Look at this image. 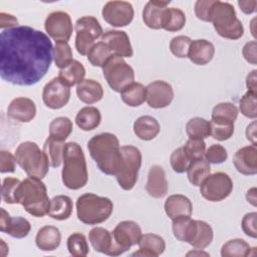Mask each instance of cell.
I'll use <instances>...</instances> for the list:
<instances>
[{
    "label": "cell",
    "instance_id": "obj_16",
    "mask_svg": "<svg viewBox=\"0 0 257 257\" xmlns=\"http://www.w3.org/2000/svg\"><path fill=\"white\" fill-rule=\"evenodd\" d=\"M88 239L92 248L99 253L109 256H118L124 253V250L115 244L112 233L102 227L92 228L89 231Z\"/></svg>",
    "mask_w": 257,
    "mask_h": 257
},
{
    "label": "cell",
    "instance_id": "obj_52",
    "mask_svg": "<svg viewBox=\"0 0 257 257\" xmlns=\"http://www.w3.org/2000/svg\"><path fill=\"white\" fill-rule=\"evenodd\" d=\"M204 158L209 164L218 165L226 162V160L228 159V153L223 146L215 144L210 146L206 150Z\"/></svg>",
    "mask_w": 257,
    "mask_h": 257
},
{
    "label": "cell",
    "instance_id": "obj_42",
    "mask_svg": "<svg viewBox=\"0 0 257 257\" xmlns=\"http://www.w3.org/2000/svg\"><path fill=\"white\" fill-rule=\"evenodd\" d=\"M66 245L69 254L74 257H84L89 252L86 238L82 233H72L67 238Z\"/></svg>",
    "mask_w": 257,
    "mask_h": 257
},
{
    "label": "cell",
    "instance_id": "obj_53",
    "mask_svg": "<svg viewBox=\"0 0 257 257\" xmlns=\"http://www.w3.org/2000/svg\"><path fill=\"white\" fill-rule=\"evenodd\" d=\"M256 218H257V213L256 212H250L244 215L242 222H241V227L243 232L253 238H257V229H256Z\"/></svg>",
    "mask_w": 257,
    "mask_h": 257
},
{
    "label": "cell",
    "instance_id": "obj_21",
    "mask_svg": "<svg viewBox=\"0 0 257 257\" xmlns=\"http://www.w3.org/2000/svg\"><path fill=\"white\" fill-rule=\"evenodd\" d=\"M7 115L20 122H29L36 115V105L28 97H16L8 105Z\"/></svg>",
    "mask_w": 257,
    "mask_h": 257
},
{
    "label": "cell",
    "instance_id": "obj_35",
    "mask_svg": "<svg viewBox=\"0 0 257 257\" xmlns=\"http://www.w3.org/2000/svg\"><path fill=\"white\" fill-rule=\"evenodd\" d=\"M214 237L212 227L205 221L196 220V228L191 242L189 243L196 249H205L208 247Z\"/></svg>",
    "mask_w": 257,
    "mask_h": 257
},
{
    "label": "cell",
    "instance_id": "obj_10",
    "mask_svg": "<svg viewBox=\"0 0 257 257\" xmlns=\"http://www.w3.org/2000/svg\"><path fill=\"white\" fill-rule=\"evenodd\" d=\"M75 48L81 55H87L94 41L102 36L103 30L98 20L93 16H82L76 20Z\"/></svg>",
    "mask_w": 257,
    "mask_h": 257
},
{
    "label": "cell",
    "instance_id": "obj_15",
    "mask_svg": "<svg viewBox=\"0 0 257 257\" xmlns=\"http://www.w3.org/2000/svg\"><path fill=\"white\" fill-rule=\"evenodd\" d=\"M146 100L153 108H164L171 104L174 90L170 83L164 80H155L146 86Z\"/></svg>",
    "mask_w": 257,
    "mask_h": 257
},
{
    "label": "cell",
    "instance_id": "obj_30",
    "mask_svg": "<svg viewBox=\"0 0 257 257\" xmlns=\"http://www.w3.org/2000/svg\"><path fill=\"white\" fill-rule=\"evenodd\" d=\"M73 204L71 199L65 195H57L50 200L48 216L54 220H67L72 214Z\"/></svg>",
    "mask_w": 257,
    "mask_h": 257
},
{
    "label": "cell",
    "instance_id": "obj_7",
    "mask_svg": "<svg viewBox=\"0 0 257 257\" xmlns=\"http://www.w3.org/2000/svg\"><path fill=\"white\" fill-rule=\"evenodd\" d=\"M16 163L28 177L43 179L49 170V163L43 151L34 142H23L15 151Z\"/></svg>",
    "mask_w": 257,
    "mask_h": 257
},
{
    "label": "cell",
    "instance_id": "obj_11",
    "mask_svg": "<svg viewBox=\"0 0 257 257\" xmlns=\"http://www.w3.org/2000/svg\"><path fill=\"white\" fill-rule=\"evenodd\" d=\"M233 182L229 175L223 172L210 174L200 185V193L210 202H220L230 196Z\"/></svg>",
    "mask_w": 257,
    "mask_h": 257
},
{
    "label": "cell",
    "instance_id": "obj_41",
    "mask_svg": "<svg viewBox=\"0 0 257 257\" xmlns=\"http://www.w3.org/2000/svg\"><path fill=\"white\" fill-rule=\"evenodd\" d=\"M186 133L189 139H206L211 135L210 121L203 117H193L186 124Z\"/></svg>",
    "mask_w": 257,
    "mask_h": 257
},
{
    "label": "cell",
    "instance_id": "obj_27",
    "mask_svg": "<svg viewBox=\"0 0 257 257\" xmlns=\"http://www.w3.org/2000/svg\"><path fill=\"white\" fill-rule=\"evenodd\" d=\"M76 94L80 101L86 104H92L102 98L103 88L98 81L87 78L77 84Z\"/></svg>",
    "mask_w": 257,
    "mask_h": 257
},
{
    "label": "cell",
    "instance_id": "obj_44",
    "mask_svg": "<svg viewBox=\"0 0 257 257\" xmlns=\"http://www.w3.org/2000/svg\"><path fill=\"white\" fill-rule=\"evenodd\" d=\"M211 135L213 139L223 142L229 140L234 134V122L222 120V119H211Z\"/></svg>",
    "mask_w": 257,
    "mask_h": 257
},
{
    "label": "cell",
    "instance_id": "obj_28",
    "mask_svg": "<svg viewBox=\"0 0 257 257\" xmlns=\"http://www.w3.org/2000/svg\"><path fill=\"white\" fill-rule=\"evenodd\" d=\"M160 123L152 115H142L134 122L135 135L143 141H152L160 133Z\"/></svg>",
    "mask_w": 257,
    "mask_h": 257
},
{
    "label": "cell",
    "instance_id": "obj_60",
    "mask_svg": "<svg viewBox=\"0 0 257 257\" xmlns=\"http://www.w3.org/2000/svg\"><path fill=\"white\" fill-rule=\"evenodd\" d=\"M246 138L252 145L256 146V121L253 120L246 128Z\"/></svg>",
    "mask_w": 257,
    "mask_h": 257
},
{
    "label": "cell",
    "instance_id": "obj_29",
    "mask_svg": "<svg viewBox=\"0 0 257 257\" xmlns=\"http://www.w3.org/2000/svg\"><path fill=\"white\" fill-rule=\"evenodd\" d=\"M196 228V220L189 216H178L172 219V230L175 238L181 242L190 243Z\"/></svg>",
    "mask_w": 257,
    "mask_h": 257
},
{
    "label": "cell",
    "instance_id": "obj_26",
    "mask_svg": "<svg viewBox=\"0 0 257 257\" xmlns=\"http://www.w3.org/2000/svg\"><path fill=\"white\" fill-rule=\"evenodd\" d=\"M60 242L61 233L57 227L52 225L40 228L35 237V244L42 251H53L59 247Z\"/></svg>",
    "mask_w": 257,
    "mask_h": 257
},
{
    "label": "cell",
    "instance_id": "obj_51",
    "mask_svg": "<svg viewBox=\"0 0 257 257\" xmlns=\"http://www.w3.org/2000/svg\"><path fill=\"white\" fill-rule=\"evenodd\" d=\"M186 155L192 161L204 158L206 144L202 139H189L183 147Z\"/></svg>",
    "mask_w": 257,
    "mask_h": 257
},
{
    "label": "cell",
    "instance_id": "obj_32",
    "mask_svg": "<svg viewBox=\"0 0 257 257\" xmlns=\"http://www.w3.org/2000/svg\"><path fill=\"white\" fill-rule=\"evenodd\" d=\"M85 76V68L81 62L73 59L67 66L60 69L58 77L67 86H73L80 83Z\"/></svg>",
    "mask_w": 257,
    "mask_h": 257
},
{
    "label": "cell",
    "instance_id": "obj_50",
    "mask_svg": "<svg viewBox=\"0 0 257 257\" xmlns=\"http://www.w3.org/2000/svg\"><path fill=\"white\" fill-rule=\"evenodd\" d=\"M192 39L186 35H178L170 41V50L178 58L188 57Z\"/></svg>",
    "mask_w": 257,
    "mask_h": 257
},
{
    "label": "cell",
    "instance_id": "obj_37",
    "mask_svg": "<svg viewBox=\"0 0 257 257\" xmlns=\"http://www.w3.org/2000/svg\"><path fill=\"white\" fill-rule=\"evenodd\" d=\"M186 24V15L179 8H167L164 13L162 29L169 32H176L181 30Z\"/></svg>",
    "mask_w": 257,
    "mask_h": 257
},
{
    "label": "cell",
    "instance_id": "obj_38",
    "mask_svg": "<svg viewBox=\"0 0 257 257\" xmlns=\"http://www.w3.org/2000/svg\"><path fill=\"white\" fill-rule=\"evenodd\" d=\"M138 245L140 248H143L147 250L152 257L160 256L165 252L166 249V242L163 237L157 234L148 233V234H142Z\"/></svg>",
    "mask_w": 257,
    "mask_h": 257
},
{
    "label": "cell",
    "instance_id": "obj_12",
    "mask_svg": "<svg viewBox=\"0 0 257 257\" xmlns=\"http://www.w3.org/2000/svg\"><path fill=\"white\" fill-rule=\"evenodd\" d=\"M102 18L113 27H124L128 25L135 15L133 5L127 1H108L101 10Z\"/></svg>",
    "mask_w": 257,
    "mask_h": 257
},
{
    "label": "cell",
    "instance_id": "obj_25",
    "mask_svg": "<svg viewBox=\"0 0 257 257\" xmlns=\"http://www.w3.org/2000/svg\"><path fill=\"white\" fill-rule=\"evenodd\" d=\"M165 212L170 219H174L178 216L191 217L193 212V205L191 200L181 194H175L169 196L165 201Z\"/></svg>",
    "mask_w": 257,
    "mask_h": 257
},
{
    "label": "cell",
    "instance_id": "obj_8",
    "mask_svg": "<svg viewBox=\"0 0 257 257\" xmlns=\"http://www.w3.org/2000/svg\"><path fill=\"white\" fill-rule=\"evenodd\" d=\"M121 162L116 172L115 179L119 187L125 191L132 190L137 184L142 166V153L134 146L120 147Z\"/></svg>",
    "mask_w": 257,
    "mask_h": 257
},
{
    "label": "cell",
    "instance_id": "obj_63",
    "mask_svg": "<svg viewBox=\"0 0 257 257\" xmlns=\"http://www.w3.org/2000/svg\"><path fill=\"white\" fill-rule=\"evenodd\" d=\"M191 255H193V256H195V255H199V256H200V255L209 256V253L202 251V249H196V250H194V251H190V252L187 253V256H191Z\"/></svg>",
    "mask_w": 257,
    "mask_h": 257
},
{
    "label": "cell",
    "instance_id": "obj_5",
    "mask_svg": "<svg viewBox=\"0 0 257 257\" xmlns=\"http://www.w3.org/2000/svg\"><path fill=\"white\" fill-rule=\"evenodd\" d=\"M208 22L213 24L216 32L223 38L236 40L244 34L243 24L229 2L214 0L208 13Z\"/></svg>",
    "mask_w": 257,
    "mask_h": 257
},
{
    "label": "cell",
    "instance_id": "obj_24",
    "mask_svg": "<svg viewBox=\"0 0 257 257\" xmlns=\"http://www.w3.org/2000/svg\"><path fill=\"white\" fill-rule=\"evenodd\" d=\"M215 47L212 42L206 39H196L191 42L188 57L197 65H206L214 57Z\"/></svg>",
    "mask_w": 257,
    "mask_h": 257
},
{
    "label": "cell",
    "instance_id": "obj_3",
    "mask_svg": "<svg viewBox=\"0 0 257 257\" xmlns=\"http://www.w3.org/2000/svg\"><path fill=\"white\" fill-rule=\"evenodd\" d=\"M16 202L33 217L41 218L48 215L50 200L41 179L28 177L21 181L16 193Z\"/></svg>",
    "mask_w": 257,
    "mask_h": 257
},
{
    "label": "cell",
    "instance_id": "obj_33",
    "mask_svg": "<svg viewBox=\"0 0 257 257\" xmlns=\"http://www.w3.org/2000/svg\"><path fill=\"white\" fill-rule=\"evenodd\" d=\"M146 87L141 82H132L120 91L121 100L128 106H140L146 100Z\"/></svg>",
    "mask_w": 257,
    "mask_h": 257
},
{
    "label": "cell",
    "instance_id": "obj_36",
    "mask_svg": "<svg viewBox=\"0 0 257 257\" xmlns=\"http://www.w3.org/2000/svg\"><path fill=\"white\" fill-rule=\"evenodd\" d=\"M65 143L54 140L48 137L43 145V153L45 154L49 166L52 168H58L63 159V149Z\"/></svg>",
    "mask_w": 257,
    "mask_h": 257
},
{
    "label": "cell",
    "instance_id": "obj_18",
    "mask_svg": "<svg viewBox=\"0 0 257 257\" xmlns=\"http://www.w3.org/2000/svg\"><path fill=\"white\" fill-rule=\"evenodd\" d=\"M101 41L106 44L113 55L132 57L134 54L130 37L122 30H107L102 34Z\"/></svg>",
    "mask_w": 257,
    "mask_h": 257
},
{
    "label": "cell",
    "instance_id": "obj_55",
    "mask_svg": "<svg viewBox=\"0 0 257 257\" xmlns=\"http://www.w3.org/2000/svg\"><path fill=\"white\" fill-rule=\"evenodd\" d=\"M214 0H198L195 3V14L198 19L208 22V13Z\"/></svg>",
    "mask_w": 257,
    "mask_h": 257
},
{
    "label": "cell",
    "instance_id": "obj_43",
    "mask_svg": "<svg viewBox=\"0 0 257 257\" xmlns=\"http://www.w3.org/2000/svg\"><path fill=\"white\" fill-rule=\"evenodd\" d=\"M111 55L113 54L106 46V44H104L102 41H99L94 43V45L90 48L86 56L91 65L102 67Z\"/></svg>",
    "mask_w": 257,
    "mask_h": 257
},
{
    "label": "cell",
    "instance_id": "obj_58",
    "mask_svg": "<svg viewBox=\"0 0 257 257\" xmlns=\"http://www.w3.org/2000/svg\"><path fill=\"white\" fill-rule=\"evenodd\" d=\"M238 5L245 14H252L256 11L257 1L256 0H239Z\"/></svg>",
    "mask_w": 257,
    "mask_h": 257
},
{
    "label": "cell",
    "instance_id": "obj_47",
    "mask_svg": "<svg viewBox=\"0 0 257 257\" xmlns=\"http://www.w3.org/2000/svg\"><path fill=\"white\" fill-rule=\"evenodd\" d=\"M239 109L244 116L255 119L257 117V93L247 90L239 101Z\"/></svg>",
    "mask_w": 257,
    "mask_h": 257
},
{
    "label": "cell",
    "instance_id": "obj_62",
    "mask_svg": "<svg viewBox=\"0 0 257 257\" xmlns=\"http://www.w3.org/2000/svg\"><path fill=\"white\" fill-rule=\"evenodd\" d=\"M0 249H1V256L5 257L9 251V248L3 239H0Z\"/></svg>",
    "mask_w": 257,
    "mask_h": 257
},
{
    "label": "cell",
    "instance_id": "obj_4",
    "mask_svg": "<svg viewBox=\"0 0 257 257\" xmlns=\"http://www.w3.org/2000/svg\"><path fill=\"white\" fill-rule=\"evenodd\" d=\"M63 168L61 179L63 185L69 190L83 188L88 180L87 167L83 151L75 142H68L63 149Z\"/></svg>",
    "mask_w": 257,
    "mask_h": 257
},
{
    "label": "cell",
    "instance_id": "obj_14",
    "mask_svg": "<svg viewBox=\"0 0 257 257\" xmlns=\"http://www.w3.org/2000/svg\"><path fill=\"white\" fill-rule=\"evenodd\" d=\"M70 98V88L60 78L54 77L47 82L42 91L44 104L51 109H60L67 104Z\"/></svg>",
    "mask_w": 257,
    "mask_h": 257
},
{
    "label": "cell",
    "instance_id": "obj_34",
    "mask_svg": "<svg viewBox=\"0 0 257 257\" xmlns=\"http://www.w3.org/2000/svg\"><path fill=\"white\" fill-rule=\"evenodd\" d=\"M211 174L210 164L205 158L194 160L187 169V177L189 182L195 186L200 187L202 182Z\"/></svg>",
    "mask_w": 257,
    "mask_h": 257
},
{
    "label": "cell",
    "instance_id": "obj_61",
    "mask_svg": "<svg viewBox=\"0 0 257 257\" xmlns=\"http://www.w3.org/2000/svg\"><path fill=\"white\" fill-rule=\"evenodd\" d=\"M246 200L248 203H250L252 206H257V197H256V188H251L248 190L246 194Z\"/></svg>",
    "mask_w": 257,
    "mask_h": 257
},
{
    "label": "cell",
    "instance_id": "obj_6",
    "mask_svg": "<svg viewBox=\"0 0 257 257\" xmlns=\"http://www.w3.org/2000/svg\"><path fill=\"white\" fill-rule=\"evenodd\" d=\"M112 211V201L106 197L86 193L76 200L77 218L86 225H97L106 221Z\"/></svg>",
    "mask_w": 257,
    "mask_h": 257
},
{
    "label": "cell",
    "instance_id": "obj_48",
    "mask_svg": "<svg viewBox=\"0 0 257 257\" xmlns=\"http://www.w3.org/2000/svg\"><path fill=\"white\" fill-rule=\"evenodd\" d=\"M21 181L17 178H5L1 186V197L6 204H17L16 193Z\"/></svg>",
    "mask_w": 257,
    "mask_h": 257
},
{
    "label": "cell",
    "instance_id": "obj_31",
    "mask_svg": "<svg viewBox=\"0 0 257 257\" xmlns=\"http://www.w3.org/2000/svg\"><path fill=\"white\" fill-rule=\"evenodd\" d=\"M101 121V114L95 106H84L75 115L76 125L85 132L96 128Z\"/></svg>",
    "mask_w": 257,
    "mask_h": 257
},
{
    "label": "cell",
    "instance_id": "obj_39",
    "mask_svg": "<svg viewBox=\"0 0 257 257\" xmlns=\"http://www.w3.org/2000/svg\"><path fill=\"white\" fill-rule=\"evenodd\" d=\"M73 124L70 118L66 116H58L49 124V137L60 142H65L70 136Z\"/></svg>",
    "mask_w": 257,
    "mask_h": 257
},
{
    "label": "cell",
    "instance_id": "obj_22",
    "mask_svg": "<svg viewBox=\"0 0 257 257\" xmlns=\"http://www.w3.org/2000/svg\"><path fill=\"white\" fill-rule=\"evenodd\" d=\"M147 193L155 198H164L168 193V181L164 169L159 165L151 167L148 174V181L146 185Z\"/></svg>",
    "mask_w": 257,
    "mask_h": 257
},
{
    "label": "cell",
    "instance_id": "obj_1",
    "mask_svg": "<svg viewBox=\"0 0 257 257\" xmlns=\"http://www.w3.org/2000/svg\"><path fill=\"white\" fill-rule=\"evenodd\" d=\"M53 54L50 38L40 30L26 25L2 30L0 76L14 85H34L50 68Z\"/></svg>",
    "mask_w": 257,
    "mask_h": 257
},
{
    "label": "cell",
    "instance_id": "obj_17",
    "mask_svg": "<svg viewBox=\"0 0 257 257\" xmlns=\"http://www.w3.org/2000/svg\"><path fill=\"white\" fill-rule=\"evenodd\" d=\"M111 233L115 244L125 252L132 246L138 244L142 236V229L140 225L134 221H121L115 226Z\"/></svg>",
    "mask_w": 257,
    "mask_h": 257
},
{
    "label": "cell",
    "instance_id": "obj_49",
    "mask_svg": "<svg viewBox=\"0 0 257 257\" xmlns=\"http://www.w3.org/2000/svg\"><path fill=\"white\" fill-rule=\"evenodd\" d=\"M170 164L175 173L183 174L187 172V169L191 164V160L186 155L183 147L176 149L172 153L170 157Z\"/></svg>",
    "mask_w": 257,
    "mask_h": 257
},
{
    "label": "cell",
    "instance_id": "obj_9",
    "mask_svg": "<svg viewBox=\"0 0 257 257\" xmlns=\"http://www.w3.org/2000/svg\"><path fill=\"white\" fill-rule=\"evenodd\" d=\"M103 76L109 87L120 92L135 80V71L126 61L117 55H111L102 66Z\"/></svg>",
    "mask_w": 257,
    "mask_h": 257
},
{
    "label": "cell",
    "instance_id": "obj_54",
    "mask_svg": "<svg viewBox=\"0 0 257 257\" xmlns=\"http://www.w3.org/2000/svg\"><path fill=\"white\" fill-rule=\"evenodd\" d=\"M16 159L9 151L2 150L0 152V172L13 173L15 171Z\"/></svg>",
    "mask_w": 257,
    "mask_h": 257
},
{
    "label": "cell",
    "instance_id": "obj_45",
    "mask_svg": "<svg viewBox=\"0 0 257 257\" xmlns=\"http://www.w3.org/2000/svg\"><path fill=\"white\" fill-rule=\"evenodd\" d=\"M53 59L55 65L62 69L73 60V53L68 42L57 41L54 45Z\"/></svg>",
    "mask_w": 257,
    "mask_h": 257
},
{
    "label": "cell",
    "instance_id": "obj_2",
    "mask_svg": "<svg viewBox=\"0 0 257 257\" xmlns=\"http://www.w3.org/2000/svg\"><path fill=\"white\" fill-rule=\"evenodd\" d=\"M90 157L97 168L105 175L114 176L121 162L118 139L111 133H101L92 137L87 143Z\"/></svg>",
    "mask_w": 257,
    "mask_h": 257
},
{
    "label": "cell",
    "instance_id": "obj_56",
    "mask_svg": "<svg viewBox=\"0 0 257 257\" xmlns=\"http://www.w3.org/2000/svg\"><path fill=\"white\" fill-rule=\"evenodd\" d=\"M256 49H257V43L255 40L247 42L243 46V49H242V54H243V57L245 58V60L253 65H256V63H257Z\"/></svg>",
    "mask_w": 257,
    "mask_h": 257
},
{
    "label": "cell",
    "instance_id": "obj_57",
    "mask_svg": "<svg viewBox=\"0 0 257 257\" xmlns=\"http://www.w3.org/2000/svg\"><path fill=\"white\" fill-rule=\"evenodd\" d=\"M16 26H18V20L15 16L5 12L0 13V28L2 30L13 28Z\"/></svg>",
    "mask_w": 257,
    "mask_h": 257
},
{
    "label": "cell",
    "instance_id": "obj_46",
    "mask_svg": "<svg viewBox=\"0 0 257 257\" xmlns=\"http://www.w3.org/2000/svg\"><path fill=\"white\" fill-rule=\"evenodd\" d=\"M238 116V108L232 102H220L212 109L213 119H222L235 122Z\"/></svg>",
    "mask_w": 257,
    "mask_h": 257
},
{
    "label": "cell",
    "instance_id": "obj_59",
    "mask_svg": "<svg viewBox=\"0 0 257 257\" xmlns=\"http://www.w3.org/2000/svg\"><path fill=\"white\" fill-rule=\"evenodd\" d=\"M257 70L253 69L251 72L248 73L246 77V86L248 91H252L257 93V76H256Z\"/></svg>",
    "mask_w": 257,
    "mask_h": 257
},
{
    "label": "cell",
    "instance_id": "obj_40",
    "mask_svg": "<svg viewBox=\"0 0 257 257\" xmlns=\"http://www.w3.org/2000/svg\"><path fill=\"white\" fill-rule=\"evenodd\" d=\"M252 248L249 244L241 239L235 238L227 241L221 248L222 257H246L250 255Z\"/></svg>",
    "mask_w": 257,
    "mask_h": 257
},
{
    "label": "cell",
    "instance_id": "obj_19",
    "mask_svg": "<svg viewBox=\"0 0 257 257\" xmlns=\"http://www.w3.org/2000/svg\"><path fill=\"white\" fill-rule=\"evenodd\" d=\"M31 230L29 221L23 217H11L3 208L0 209V231L16 239L25 238Z\"/></svg>",
    "mask_w": 257,
    "mask_h": 257
},
{
    "label": "cell",
    "instance_id": "obj_13",
    "mask_svg": "<svg viewBox=\"0 0 257 257\" xmlns=\"http://www.w3.org/2000/svg\"><path fill=\"white\" fill-rule=\"evenodd\" d=\"M44 28L47 34L57 41L67 42L72 34L73 26L68 13L64 11H53L45 19Z\"/></svg>",
    "mask_w": 257,
    "mask_h": 257
},
{
    "label": "cell",
    "instance_id": "obj_23",
    "mask_svg": "<svg viewBox=\"0 0 257 257\" xmlns=\"http://www.w3.org/2000/svg\"><path fill=\"white\" fill-rule=\"evenodd\" d=\"M170 1L151 0L147 2L143 9V21L151 29H162L163 17L165 10L168 8Z\"/></svg>",
    "mask_w": 257,
    "mask_h": 257
},
{
    "label": "cell",
    "instance_id": "obj_20",
    "mask_svg": "<svg viewBox=\"0 0 257 257\" xmlns=\"http://www.w3.org/2000/svg\"><path fill=\"white\" fill-rule=\"evenodd\" d=\"M233 165L236 170L246 176L257 174V148L254 145L239 149L233 156Z\"/></svg>",
    "mask_w": 257,
    "mask_h": 257
}]
</instances>
